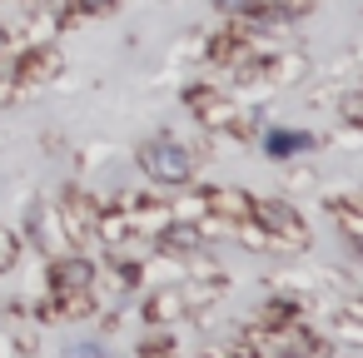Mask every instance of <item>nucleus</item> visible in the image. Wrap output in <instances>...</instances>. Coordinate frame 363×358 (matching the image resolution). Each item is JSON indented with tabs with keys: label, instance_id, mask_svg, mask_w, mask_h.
Segmentation results:
<instances>
[{
	"label": "nucleus",
	"instance_id": "f257e3e1",
	"mask_svg": "<svg viewBox=\"0 0 363 358\" xmlns=\"http://www.w3.org/2000/svg\"><path fill=\"white\" fill-rule=\"evenodd\" d=\"M145 169L155 174V179H189V160H184V150L179 145H164V140H155V145H145Z\"/></svg>",
	"mask_w": 363,
	"mask_h": 358
},
{
	"label": "nucleus",
	"instance_id": "7ed1b4c3",
	"mask_svg": "<svg viewBox=\"0 0 363 358\" xmlns=\"http://www.w3.org/2000/svg\"><path fill=\"white\" fill-rule=\"evenodd\" d=\"M115 0H75V11H110Z\"/></svg>",
	"mask_w": 363,
	"mask_h": 358
},
{
	"label": "nucleus",
	"instance_id": "f03ea898",
	"mask_svg": "<svg viewBox=\"0 0 363 358\" xmlns=\"http://www.w3.org/2000/svg\"><path fill=\"white\" fill-rule=\"evenodd\" d=\"M249 214H259V219H269L279 234H294V244H303V224H298V214L294 209H279V204H254Z\"/></svg>",
	"mask_w": 363,
	"mask_h": 358
}]
</instances>
